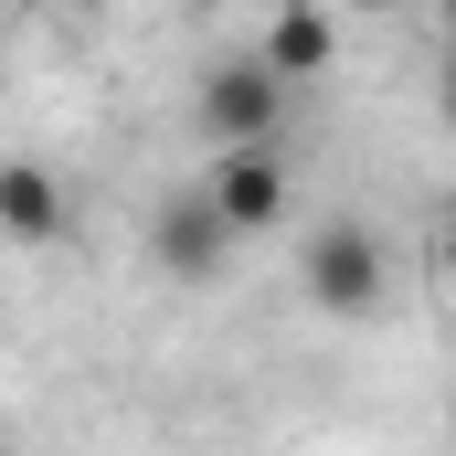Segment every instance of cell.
<instances>
[{
  "mask_svg": "<svg viewBox=\"0 0 456 456\" xmlns=\"http://www.w3.org/2000/svg\"><path fill=\"white\" fill-rule=\"evenodd\" d=\"M446 117H456V53H446Z\"/></svg>",
  "mask_w": 456,
  "mask_h": 456,
  "instance_id": "9c48e42d",
  "label": "cell"
},
{
  "mask_svg": "<svg viewBox=\"0 0 456 456\" xmlns=\"http://www.w3.org/2000/svg\"><path fill=\"white\" fill-rule=\"evenodd\" d=\"M255 43H265V53H276V64H287V75H297V86H319V75H330V64H340V21H330V11H319V0H276V11H265V32H255Z\"/></svg>",
  "mask_w": 456,
  "mask_h": 456,
  "instance_id": "5b68a950",
  "label": "cell"
},
{
  "mask_svg": "<svg viewBox=\"0 0 456 456\" xmlns=\"http://www.w3.org/2000/svg\"><path fill=\"white\" fill-rule=\"evenodd\" d=\"M149 255L170 265V287H213V276H224V255H233V213L213 202V181L159 202V224H149Z\"/></svg>",
  "mask_w": 456,
  "mask_h": 456,
  "instance_id": "7a4b0ae2",
  "label": "cell"
},
{
  "mask_svg": "<svg viewBox=\"0 0 456 456\" xmlns=\"http://www.w3.org/2000/svg\"><path fill=\"white\" fill-rule=\"evenodd\" d=\"M446 287H456V213H446Z\"/></svg>",
  "mask_w": 456,
  "mask_h": 456,
  "instance_id": "ba28073f",
  "label": "cell"
},
{
  "mask_svg": "<svg viewBox=\"0 0 456 456\" xmlns=\"http://www.w3.org/2000/svg\"><path fill=\"white\" fill-rule=\"evenodd\" d=\"M436 32H446V53H456V0H436Z\"/></svg>",
  "mask_w": 456,
  "mask_h": 456,
  "instance_id": "52a82bcc",
  "label": "cell"
},
{
  "mask_svg": "<svg viewBox=\"0 0 456 456\" xmlns=\"http://www.w3.org/2000/svg\"><path fill=\"white\" fill-rule=\"evenodd\" d=\"M287 96H297V75H287V64L255 43V53H224V64L202 75L191 117H202V138H213V149H244V138H276Z\"/></svg>",
  "mask_w": 456,
  "mask_h": 456,
  "instance_id": "6da1fadb",
  "label": "cell"
},
{
  "mask_svg": "<svg viewBox=\"0 0 456 456\" xmlns=\"http://www.w3.org/2000/svg\"><path fill=\"white\" fill-rule=\"evenodd\" d=\"M0 233H11V244H53V233H64V181H53L43 159H11V170H0Z\"/></svg>",
  "mask_w": 456,
  "mask_h": 456,
  "instance_id": "8992f818",
  "label": "cell"
},
{
  "mask_svg": "<svg viewBox=\"0 0 456 456\" xmlns=\"http://www.w3.org/2000/svg\"><path fill=\"white\" fill-rule=\"evenodd\" d=\"M297 287H308L330 319H361V308L382 297V233H371V224H319V233H308Z\"/></svg>",
  "mask_w": 456,
  "mask_h": 456,
  "instance_id": "3957f363",
  "label": "cell"
},
{
  "mask_svg": "<svg viewBox=\"0 0 456 456\" xmlns=\"http://www.w3.org/2000/svg\"><path fill=\"white\" fill-rule=\"evenodd\" d=\"M213 202L233 213V233H265V224H287V159H276L265 138L224 149V170H213Z\"/></svg>",
  "mask_w": 456,
  "mask_h": 456,
  "instance_id": "277c9868",
  "label": "cell"
}]
</instances>
